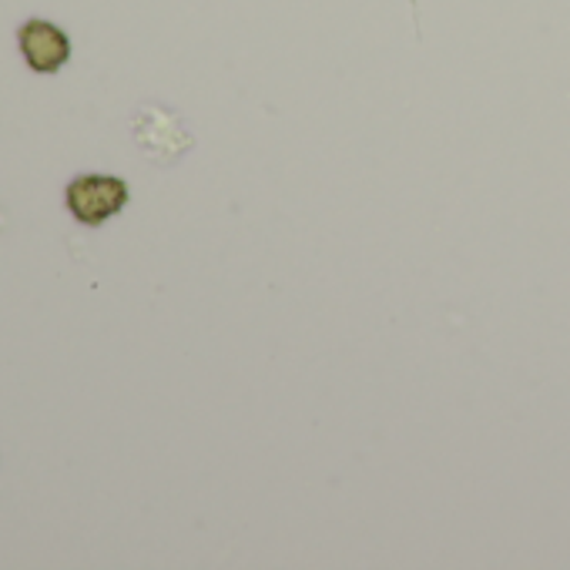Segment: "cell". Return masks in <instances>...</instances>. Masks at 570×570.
Segmentation results:
<instances>
[{
    "label": "cell",
    "instance_id": "cell-1",
    "mask_svg": "<svg viewBox=\"0 0 570 570\" xmlns=\"http://www.w3.org/2000/svg\"><path fill=\"white\" fill-rule=\"evenodd\" d=\"M65 198L78 222L101 225L128 205V185L115 175H78Z\"/></svg>",
    "mask_w": 570,
    "mask_h": 570
},
{
    "label": "cell",
    "instance_id": "cell-2",
    "mask_svg": "<svg viewBox=\"0 0 570 570\" xmlns=\"http://www.w3.org/2000/svg\"><path fill=\"white\" fill-rule=\"evenodd\" d=\"M135 141L141 145V151L151 161L171 165L175 158L185 155V148L191 145V135L171 111H165L158 105H145L135 118Z\"/></svg>",
    "mask_w": 570,
    "mask_h": 570
},
{
    "label": "cell",
    "instance_id": "cell-3",
    "mask_svg": "<svg viewBox=\"0 0 570 570\" xmlns=\"http://www.w3.org/2000/svg\"><path fill=\"white\" fill-rule=\"evenodd\" d=\"M21 51L28 58V65L41 75H55L58 68H65V61L71 58V41L65 31H58L48 21H28L18 35Z\"/></svg>",
    "mask_w": 570,
    "mask_h": 570
}]
</instances>
